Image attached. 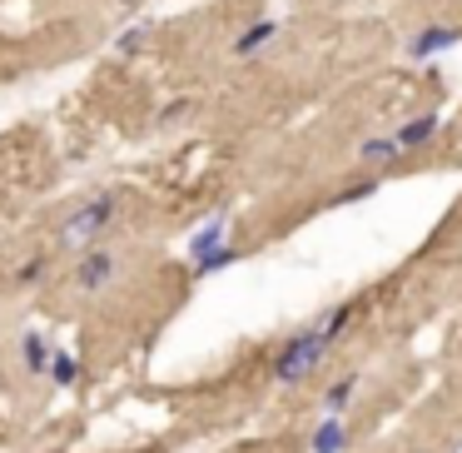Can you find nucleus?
Masks as SVG:
<instances>
[{"mask_svg":"<svg viewBox=\"0 0 462 453\" xmlns=\"http://www.w3.org/2000/svg\"><path fill=\"white\" fill-rule=\"evenodd\" d=\"M373 190H378V184H373V180H363V184H353V190H343V194H338V204H353V200H368Z\"/></svg>","mask_w":462,"mask_h":453,"instance_id":"nucleus-14","label":"nucleus"},{"mask_svg":"<svg viewBox=\"0 0 462 453\" xmlns=\"http://www.w3.org/2000/svg\"><path fill=\"white\" fill-rule=\"evenodd\" d=\"M348 319H353V304H338V309H328L319 324H323V334H328V339L338 344V339H343V329H348Z\"/></svg>","mask_w":462,"mask_h":453,"instance_id":"nucleus-13","label":"nucleus"},{"mask_svg":"<svg viewBox=\"0 0 462 453\" xmlns=\"http://www.w3.org/2000/svg\"><path fill=\"white\" fill-rule=\"evenodd\" d=\"M343 448H348V423L333 419V413H328V419H323L319 429H313L309 453H343Z\"/></svg>","mask_w":462,"mask_h":453,"instance_id":"nucleus-7","label":"nucleus"},{"mask_svg":"<svg viewBox=\"0 0 462 453\" xmlns=\"http://www.w3.org/2000/svg\"><path fill=\"white\" fill-rule=\"evenodd\" d=\"M452 45H462V31L457 25H428V31H418L408 41V55L412 61H432V55L452 51Z\"/></svg>","mask_w":462,"mask_h":453,"instance_id":"nucleus-5","label":"nucleus"},{"mask_svg":"<svg viewBox=\"0 0 462 453\" xmlns=\"http://www.w3.org/2000/svg\"><path fill=\"white\" fill-rule=\"evenodd\" d=\"M438 115H412L408 125H398V130H393V140H398V150H422V145L432 140V135H438Z\"/></svg>","mask_w":462,"mask_h":453,"instance_id":"nucleus-6","label":"nucleus"},{"mask_svg":"<svg viewBox=\"0 0 462 453\" xmlns=\"http://www.w3.org/2000/svg\"><path fill=\"white\" fill-rule=\"evenodd\" d=\"M45 379H51L55 389H70V383L80 379V359H75L70 349H55L51 354V373H45Z\"/></svg>","mask_w":462,"mask_h":453,"instance_id":"nucleus-9","label":"nucleus"},{"mask_svg":"<svg viewBox=\"0 0 462 453\" xmlns=\"http://www.w3.org/2000/svg\"><path fill=\"white\" fill-rule=\"evenodd\" d=\"M229 220L224 214H214V220H204L199 230L184 240V254H189V264H194V274H219V269H229L234 260H239V250H229Z\"/></svg>","mask_w":462,"mask_h":453,"instance_id":"nucleus-3","label":"nucleus"},{"mask_svg":"<svg viewBox=\"0 0 462 453\" xmlns=\"http://www.w3.org/2000/svg\"><path fill=\"white\" fill-rule=\"evenodd\" d=\"M115 279V254L105 250H90V254H80V264H75V284H80V294H100L105 284Z\"/></svg>","mask_w":462,"mask_h":453,"instance_id":"nucleus-4","label":"nucleus"},{"mask_svg":"<svg viewBox=\"0 0 462 453\" xmlns=\"http://www.w3.org/2000/svg\"><path fill=\"white\" fill-rule=\"evenodd\" d=\"M144 35H150V25H130V31L120 35V51H134V45H140Z\"/></svg>","mask_w":462,"mask_h":453,"instance_id":"nucleus-15","label":"nucleus"},{"mask_svg":"<svg viewBox=\"0 0 462 453\" xmlns=\"http://www.w3.org/2000/svg\"><path fill=\"white\" fill-rule=\"evenodd\" d=\"M51 339H45L41 329H31L21 339V359H25V373H51Z\"/></svg>","mask_w":462,"mask_h":453,"instance_id":"nucleus-8","label":"nucleus"},{"mask_svg":"<svg viewBox=\"0 0 462 453\" xmlns=\"http://www.w3.org/2000/svg\"><path fill=\"white\" fill-rule=\"evenodd\" d=\"M353 389H358V373H343V379L333 383L328 393H323V413H333V419H343V409H348Z\"/></svg>","mask_w":462,"mask_h":453,"instance_id":"nucleus-11","label":"nucleus"},{"mask_svg":"<svg viewBox=\"0 0 462 453\" xmlns=\"http://www.w3.org/2000/svg\"><path fill=\"white\" fill-rule=\"evenodd\" d=\"M452 453H462V443H457V448H452Z\"/></svg>","mask_w":462,"mask_h":453,"instance_id":"nucleus-17","label":"nucleus"},{"mask_svg":"<svg viewBox=\"0 0 462 453\" xmlns=\"http://www.w3.org/2000/svg\"><path fill=\"white\" fill-rule=\"evenodd\" d=\"M115 214H120L115 194H95V200L75 204V210L65 214L60 234H55V244H60L65 254H90V250H100V240L110 234Z\"/></svg>","mask_w":462,"mask_h":453,"instance_id":"nucleus-1","label":"nucleus"},{"mask_svg":"<svg viewBox=\"0 0 462 453\" xmlns=\"http://www.w3.org/2000/svg\"><path fill=\"white\" fill-rule=\"evenodd\" d=\"M328 349H333V339L323 334V324H309V329H299L279 349V359H273V379L279 383H303L309 373H319V363H323Z\"/></svg>","mask_w":462,"mask_h":453,"instance_id":"nucleus-2","label":"nucleus"},{"mask_svg":"<svg viewBox=\"0 0 462 453\" xmlns=\"http://www.w3.org/2000/svg\"><path fill=\"white\" fill-rule=\"evenodd\" d=\"M273 35H279V25H273V21H254L249 31H244L239 41H234V55H254V51H263V45H269Z\"/></svg>","mask_w":462,"mask_h":453,"instance_id":"nucleus-10","label":"nucleus"},{"mask_svg":"<svg viewBox=\"0 0 462 453\" xmlns=\"http://www.w3.org/2000/svg\"><path fill=\"white\" fill-rule=\"evenodd\" d=\"M358 155H363V160H383V165H388V160H398V140H393V135H378V140H363L358 145Z\"/></svg>","mask_w":462,"mask_h":453,"instance_id":"nucleus-12","label":"nucleus"},{"mask_svg":"<svg viewBox=\"0 0 462 453\" xmlns=\"http://www.w3.org/2000/svg\"><path fill=\"white\" fill-rule=\"evenodd\" d=\"M41 274H45V260H31V264H25V269H21V284H35V279H41Z\"/></svg>","mask_w":462,"mask_h":453,"instance_id":"nucleus-16","label":"nucleus"}]
</instances>
